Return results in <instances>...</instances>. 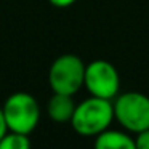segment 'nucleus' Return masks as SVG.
Segmentation results:
<instances>
[{"label":"nucleus","mask_w":149,"mask_h":149,"mask_svg":"<svg viewBox=\"0 0 149 149\" xmlns=\"http://www.w3.org/2000/svg\"><path fill=\"white\" fill-rule=\"evenodd\" d=\"M114 120V104L111 100L90 96L75 106L71 125L80 136H98L106 132Z\"/></svg>","instance_id":"f257e3e1"},{"label":"nucleus","mask_w":149,"mask_h":149,"mask_svg":"<svg viewBox=\"0 0 149 149\" xmlns=\"http://www.w3.org/2000/svg\"><path fill=\"white\" fill-rule=\"evenodd\" d=\"M2 111H3L10 132L31 135L39 125L40 106L31 93L16 91V93L10 95L5 100Z\"/></svg>","instance_id":"f03ea898"},{"label":"nucleus","mask_w":149,"mask_h":149,"mask_svg":"<svg viewBox=\"0 0 149 149\" xmlns=\"http://www.w3.org/2000/svg\"><path fill=\"white\" fill-rule=\"evenodd\" d=\"M7 133H8V125H7V120H5V116H3V111H2V106H0V139L3 138Z\"/></svg>","instance_id":"9b49d317"},{"label":"nucleus","mask_w":149,"mask_h":149,"mask_svg":"<svg viewBox=\"0 0 149 149\" xmlns=\"http://www.w3.org/2000/svg\"><path fill=\"white\" fill-rule=\"evenodd\" d=\"M135 149H149V130L136 133Z\"/></svg>","instance_id":"1a4fd4ad"},{"label":"nucleus","mask_w":149,"mask_h":149,"mask_svg":"<svg viewBox=\"0 0 149 149\" xmlns=\"http://www.w3.org/2000/svg\"><path fill=\"white\" fill-rule=\"evenodd\" d=\"M84 87L90 96L114 100L119 95L120 77L116 66L106 59H95L85 66Z\"/></svg>","instance_id":"39448f33"},{"label":"nucleus","mask_w":149,"mask_h":149,"mask_svg":"<svg viewBox=\"0 0 149 149\" xmlns=\"http://www.w3.org/2000/svg\"><path fill=\"white\" fill-rule=\"evenodd\" d=\"M85 63L77 55L66 53L52 63L48 71V84L53 93L74 96L82 87L85 79Z\"/></svg>","instance_id":"7ed1b4c3"},{"label":"nucleus","mask_w":149,"mask_h":149,"mask_svg":"<svg viewBox=\"0 0 149 149\" xmlns=\"http://www.w3.org/2000/svg\"><path fill=\"white\" fill-rule=\"evenodd\" d=\"M95 149H135V138L128 133L107 128L95 136Z\"/></svg>","instance_id":"0eeeda50"},{"label":"nucleus","mask_w":149,"mask_h":149,"mask_svg":"<svg viewBox=\"0 0 149 149\" xmlns=\"http://www.w3.org/2000/svg\"><path fill=\"white\" fill-rule=\"evenodd\" d=\"M0 149H31L29 135L18 132H10L0 139Z\"/></svg>","instance_id":"6e6552de"},{"label":"nucleus","mask_w":149,"mask_h":149,"mask_svg":"<svg viewBox=\"0 0 149 149\" xmlns=\"http://www.w3.org/2000/svg\"><path fill=\"white\" fill-rule=\"evenodd\" d=\"M114 119L130 133L149 130V98L139 91L117 95L114 103Z\"/></svg>","instance_id":"20e7f679"},{"label":"nucleus","mask_w":149,"mask_h":149,"mask_svg":"<svg viewBox=\"0 0 149 149\" xmlns=\"http://www.w3.org/2000/svg\"><path fill=\"white\" fill-rule=\"evenodd\" d=\"M48 2L56 8H68V7H71V5H74L77 0H48Z\"/></svg>","instance_id":"9d476101"},{"label":"nucleus","mask_w":149,"mask_h":149,"mask_svg":"<svg viewBox=\"0 0 149 149\" xmlns=\"http://www.w3.org/2000/svg\"><path fill=\"white\" fill-rule=\"evenodd\" d=\"M77 104L74 103L71 95L53 93V96L47 103V112L48 117L56 123H71V119L74 116V111Z\"/></svg>","instance_id":"423d86ee"}]
</instances>
